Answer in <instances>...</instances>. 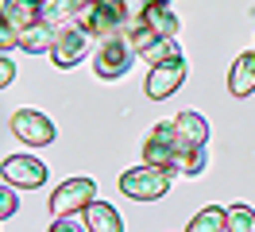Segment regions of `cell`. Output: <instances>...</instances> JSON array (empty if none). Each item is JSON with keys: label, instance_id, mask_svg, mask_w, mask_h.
Returning a JSON list of instances; mask_svg holds the SVG:
<instances>
[{"label": "cell", "instance_id": "cell-1", "mask_svg": "<svg viewBox=\"0 0 255 232\" xmlns=\"http://www.w3.org/2000/svg\"><path fill=\"white\" fill-rule=\"evenodd\" d=\"M78 27L85 35H97V39H105V35H116V31H128V0H89L78 15Z\"/></svg>", "mask_w": 255, "mask_h": 232}, {"label": "cell", "instance_id": "cell-2", "mask_svg": "<svg viewBox=\"0 0 255 232\" xmlns=\"http://www.w3.org/2000/svg\"><path fill=\"white\" fill-rule=\"evenodd\" d=\"M131 62H135V46H131V35L128 31H116V35H105L101 46H97L93 54V70L101 77H124L131 70Z\"/></svg>", "mask_w": 255, "mask_h": 232}, {"label": "cell", "instance_id": "cell-3", "mask_svg": "<svg viewBox=\"0 0 255 232\" xmlns=\"http://www.w3.org/2000/svg\"><path fill=\"white\" fill-rule=\"evenodd\" d=\"M120 190L135 201H159L166 190H170V170L155 167V163H143V167H131L120 174Z\"/></svg>", "mask_w": 255, "mask_h": 232}, {"label": "cell", "instance_id": "cell-4", "mask_svg": "<svg viewBox=\"0 0 255 232\" xmlns=\"http://www.w3.org/2000/svg\"><path fill=\"white\" fill-rule=\"evenodd\" d=\"M182 81H186V58H182V50L174 54H166V58L151 62V74H147V97L151 101H166L170 93L182 89Z\"/></svg>", "mask_w": 255, "mask_h": 232}, {"label": "cell", "instance_id": "cell-5", "mask_svg": "<svg viewBox=\"0 0 255 232\" xmlns=\"http://www.w3.org/2000/svg\"><path fill=\"white\" fill-rule=\"evenodd\" d=\"M178 136H174V120L166 124H155L151 128V136L143 139V163H155V167L170 170V174H178Z\"/></svg>", "mask_w": 255, "mask_h": 232}, {"label": "cell", "instance_id": "cell-6", "mask_svg": "<svg viewBox=\"0 0 255 232\" xmlns=\"http://www.w3.org/2000/svg\"><path fill=\"white\" fill-rule=\"evenodd\" d=\"M97 198V182L93 178H85V174H78V178H66L54 194H50V213L54 217H66V213H81L89 201Z\"/></svg>", "mask_w": 255, "mask_h": 232}, {"label": "cell", "instance_id": "cell-7", "mask_svg": "<svg viewBox=\"0 0 255 232\" xmlns=\"http://www.w3.org/2000/svg\"><path fill=\"white\" fill-rule=\"evenodd\" d=\"M12 132H16L27 147H47V143H54V124H50V116H43V112H35V108H16L12 112Z\"/></svg>", "mask_w": 255, "mask_h": 232}, {"label": "cell", "instance_id": "cell-8", "mask_svg": "<svg viewBox=\"0 0 255 232\" xmlns=\"http://www.w3.org/2000/svg\"><path fill=\"white\" fill-rule=\"evenodd\" d=\"M135 23L147 27V31H155L159 39H174V35H178V12H174L170 0H143Z\"/></svg>", "mask_w": 255, "mask_h": 232}, {"label": "cell", "instance_id": "cell-9", "mask_svg": "<svg viewBox=\"0 0 255 232\" xmlns=\"http://www.w3.org/2000/svg\"><path fill=\"white\" fill-rule=\"evenodd\" d=\"M85 43H89V35H85L78 23L58 27V35H54V46H50V62H54V66H62V70L78 66L81 54H85Z\"/></svg>", "mask_w": 255, "mask_h": 232}, {"label": "cell", "instance_id": "cell-10", "mask_svg": "<svg viewBox=\"0 0 255 232\" xmlns=\"http://www.w3.org/2000/svg\"><path fill=\"white\" fill-rule=\"evenodd\" d=\"M0 174L8 178L12 186H23V190H35V186L47 182V167L31 159V155H12V159H4L0 163Z\"/></svg>", "mask_w": 255, "mask_h": 232}, {"label": "cell", "instance_id": "cell-11", "mask_svg": "<svg viewBox=\"0 0 255 232\" xmlns=\"http://www.w3.org/2000/svg\"><path fill=\"white\" fill-rule=\"evenodd\" d=\"M174 136L178 147H197V143H209V124L201 112H178L174 116ZM182 155V151H178Z\"/></svg>", "mask_w": 255, "mask_h": 232}, {"label": "cell", "instance_id": "cell-12", "mask_svg": "<svg viewBox=\"0 0 255 232\" xmlns=\"http://www.w3.org/2000/svg\"><path fill=\"white\" fill-rule=\"evenodd\" d=\"M85 229L89 232H120L124 229V221H120V213L112 209L109 201H89L85 205Z\"/></svg>", "mask_w": 255, "mask_h": 232}, {"label": "cell", "instance_id": "cell-13", "mask_svg": "<svg viewBox=\"0 0 255 232\" xmlns=\"http://www.w3.org/2000/svg\"><path fill=\"white\" fill-rule=\"evenodd\" d=\"M54 35H58V27H54V23H47V19H39V23H31V27L19 31V46H23L27 54H50Z\"/></svg>", "mask_w": 255, "mask_h": 232}, {"label": "cell", "instance_id": "cell-14", "mask_svg": "<svg viewBox=\"0 0 255 232\" xmlns=\"http://www.w3.org/2000/svg\"><path fill=\"white\" fill-rule=\"evenodd\" d=\"M0 12L12 19V27H16V31H23V27H31V23L43 19V0H4Z\"/></svg>", "mask_w": 255, "mask_h": 232}, {"label": "cell", "instance_id": "cell-15", "mask_svg": "<svg viewBox=\"0 0 255 232\" xmlns=\"http://www.w3.org/2000/svg\"><path fill=\"white\" fill-rule=\"evenodd\" d=\"M252 89H255V50H248V54L236 58L232 74H228V93L232 97H248Z\"/></svg>", "mask_w": 255, "mask_h": 232}, {"label": "cell", "instance_id": "cell-16", "mask_svg": "<svg viewBox=\"0 0 255 232\" xmlns=\"http://www.w3.org/2000/svg\"><path fill=\"white\" fill-rule=\"evenodd\" d=\"M85 4L89 0H43V19L54 23V27H70V23H78Z\"/></svg>", "mask_w": 255, "mask_h": 232}, {"label": "cell", "instance_id": "cell-17", "mask_svg": "<svg viewBox=\"0 0 255 232\" xmlns=\"http://www.w3.org/2000/svg\"><path fill=\"white\" fill-rule=\"evenodd\" d=\"M221 229H228V213H224L221 205H205L190 221V232H221Z\"/></svg>", "mask_w": 255, "mask_h": 232}, {"label": "cell", "instance_id": "cell-18", "mask_svg": "<svg viewBox=\"0 0 255 232\" xmlns=\"http://www.w3.org/2000/svg\"><path fill=\"white\" fill-rule=\"evenodd\" d=\"M224 213H228V229L232 232H255V213L248 205H228Z\"/></svg>", "mask_w": 255, "mask_h": 232}, {"label": "cell", "instance_id": "cell-19", "mask_svg": "<svg viewBox=\"0 0 255 232\" xmlns=\"http://www.w3.org/2000/svg\"><path fill=\"white\" fill-rule=\"evenodd\" d=\"M12 46H19V31L12 27V19L0 12V50H12Z\"/></svg>", "mask_w": 255, "mask_h": 232}, {"label": "cell", "instance_id": "cell-20", "mask_svg": "<svg viewBox=\"0 0 255 232\" xmlns=\"http://www.w3.org/2000/svg\"><path fill=\"white\" fill-rule=\"evenodd\" d=\"M16 209H19V201H16V190H12V182L0 186V221H4V217H12Z\"/></svg>", "mask_w": 255, "mask_h": 232}, {"label": "cell", "instance_id": "cell-21", "mask_svg": "<svg viewBox=\"0 0 255 232\" xmlns=\"http://www.w3.org/2000/svg\"><path fill=\"white\" fill-rule=\"evenodd\" d=\"M12 77H16V66H12V58H0V89H4V85H12Z\"/></svg>", "mask_w": 255, "mask_h": 232}, {"label": "cell", "instance_id": "cell-22", "mask_svg": "<svg viewBox=\"0 0 255 232\" xmlns=\"http://www.w3.org/2000/svg\"><path fill=\"white\" fill-rule=\"evenodd\" d=\"M54 229H58V232H74V229H81V225H78V221H70V213H66V217L54 221Z\"/></svg>", "mask_w": 255, "mask_h": 232}]
</instances>
